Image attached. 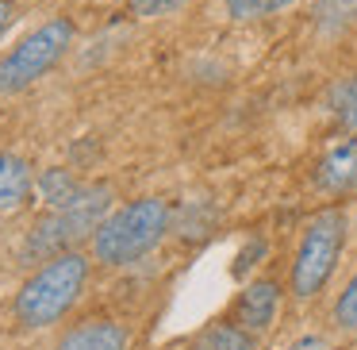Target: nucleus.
<instances>
[{"mask_svg":"<svg viewBox=\"0 0 357 350\" xmlns=\"http://www.w3.org/2000/svg\"><path fill=\"white\" fill-rule=\"evenodd\" d=\"M165 231H169V204L158 196H139L100 219V227L93 231V254L104 265H131L146 258Z\"/></svg>","mask_w":357,"mask_h":350,"instance_id":"nucleus-1","label":"nucleus"},{"mask_svg":"<svg viewBox=\"0 0 357 350\" xmlns=\"http://www.w3.org/2000/svg\"><path fill=\"white\" fill-rule=\"evenodd\" d=\"M89 277V262L77 250H62V254L47 258L43 270L20 285L16 293V319L24 327H50L77 304L81 289Z\"/></svg>","mask_w":357,"mask_h":350,"instance_id":"nucleus-2","label":"nucleus"},{"mask_svg":"<svg viewBox=\"0 0 357 350\" xmlns=\"http://www.w3.org/2000/svg\"><path fill=\"white\" fill-rule=\"evenodd\" d=\"M346 247V216L342 208H326L303 227V239L296 247L292 262V293L296 300H311L323 293V285L331 281L338 254Z\"/></svg>","mask_w":357,"mask_h":350,"instance_id":"nucleus-3","label":"nucleus"},{"mask_svg":"<svg viewBox=\"0 0 357 350\" xmlns=\"http://www.w3.org/2000/svg\"><path fill=\"white\" fill-rule=\"evenodd\" d=\"M108 204H112V189H104V185L81 189L70 204L54 208L31 231V239H27V247H24V258H27V262H31V258H35V262H39V258L47 262V258L62 254L70 242L85 239L89 231L100 227V219L108 216Z\"/></svg>","mask_w":357,"mask_h":350,"instance_id":"nucleus-4","label":"nucleus"},{"mask_svg":"<svg viewBox=\"0 0 357 350\" xmlns=\"http://www.w3.org/2000/svg\"><path fill=\"white\" fill-rule=\"evenodd\" d=\"M73 43V24L70 20H50L39 31H31L4 62H0V93H20V89L35 85L54 62L66 54Z\"/></svg>","mask_w":357,"mask_h":350,"instance_id":"nucleus-5","label":"nucleus"},{"mask_svg":"<svg viewBox=\"0 0 357 350\" xmlns=\"http://www.w3.org/2000/svg\"><path fill=\"white\" fill-rule=\"evenodd\" d=\"M277 312H280V285L273 277H261L242 289L238 304H234V323L246 327L250 335H265L277 319Z\"/></svg>","mask_w":357,"mask_h":350,"instance_id":"nucleus-6","label":"nucleus"},{"mask_svg":"<svg viewBox=\"0 0 357 350\" xmlns=\"http://www.w3.org/2000/svg\"><path fill=\"white\" fill-rule=\"evenodd\" d=\"M127 327L116 319H85L58 339L54 350H127Z\"/></svg>","mask_w":357,"mask_h":350,"instance_id":"nucleus-7","label":"nucleus"},{"mask_svg":"<svg viewBox=\"0 0 357 350\" xmlns=\"http://www.w3.org/2000/svg\"><path fill=\"white\" fill-rule=\"evenodd\" d=\"M315 177H319V189H326V193H349L357 185V139L334 147L323 158Z\"/></svg>","mask_w":357,"mask_h":350,"instance_id":"nucleus-8","label":"nucleus"},{"mask_svg":"<svg viewBox=\"0 0 357 350\" xmlns=\"http://www.w3.org/2000/svg\"><path fill=\"white\" fill-rule=\"evenodd\" d=\"M31 193V166L16 154H0V212H12Z\"/></svg>","mask_w":357,"mask_h":350,"instance_id":"nucleus-9","label":"nucleus"},{"mask_svg":"<svg viewBox=\"0 0 357 350\" xmlns=\"http://www.w3.org/2000/svg\"><path fill=\"white\" fill-rule=\"evenodd\" d=\"M196 350H257V335H250L246 327H238L231 319V323L208 327L196 342Z\"/></svg>","mask_w":357,"mask_h":350,"instance_id":"nucleus-10","label":"nucleus"},{"mask_svg":"<svg viewBox=\"0 0 357 350\" xmlns=\"http://www.w3.org/2000/svg\"><path fill=\"white\" fill-rule=\"evenodd\" d=\"M77 193H81L77 181H73L70 173H62V170H47V173L39 177V196L50 204V208H62V204H70Z\"/></svg>","mask_w":357,"mask_h":350,"instance_id":"nucleus-11","label":"nucleus"},{"mask_svg":"<svg viewBox=\"0 0 357 350\" xmlns=\"http://www.w3.org/2000/svg\"><path fill=\"white\" fill-rule=\"evenodd\" d=\"M296 0H227V16L231 20H265V16H277V12L292 8Z\"/></svg>","mask_w":357,"mask_h":350,"instance_id":"nucleus-12","label":"nucleus"},{"mask_svg":"<svg viewBox=\"0 0 357 350\" xmlns=\"http://www.w3.org/2000/svg\"><path fill=\"white\" fill-rule=\"evenodd\" d=\"M331 316H334V327H338V331H357V273L346 281V289L338 293Z\"/></svg>","mask_w":357,"mask_h":350,"instance_id":"nucleus-13","label":"nucleus"},{"mask_svg":"<svg viewBox=\"0 0 357 350\" xmlns=\"http://www.w3.org/2000/svg\"><path fill=\"white\" fill-rule=\"evenodd\" d=\"M127 4H131V12L139 20H158V16H173V12H181L188 0H127Z\"/></svg>","mask_w":357,"mask_h":350,"instance_id":"nucleus-14","label":"nucleus"},{"mask_svg":"<svg viewBox=\"0 0 357 350\" xmlns=\"http://www.w3.org/2000/svg\"><path fill=\"white\" fill-rule=\"evenodd\" d=\"M338 119L346 131H357V78H349L338 89Z\"/></svg>","mask_w":357,"mask_h":350,"instance_id":"nucleus-15","label":"nucleus"},{"mask_svg":"<svg viewBox=\"0 0 357 350\" xmlns=\"http://www.w3.org/2000/svg\"><path fill=\"white\" fill-rule=\"evenodd\" d=\"M357 8V0H319V24H331V20H349Z\"/></svg>","mask_w":357,"mask_h":350,"instance_id":"nucleus-16","label":"nucleus"},{"mask_svg":"<svg viewBox=\"0 0 357 350\" xmlns=\"http://www.w3.org/2000/svg\"><path fill=\"white\" fill-rule=\"evenodd\" d=\"M288 350H326V342L319 339V335H303V339H296Z\"/></svg>","mask_w":357,"mask_h":350,"instance_id":"nucleus-17","label":"nucleus"},{"mask_svg":"<svg viewBox=\"0 0 357 350\" xmlns=\"http://www.w3.org/2000/svg\"><path fill=\"white\" fill-rule=\"evenodd\" d=\"M8 16H12V4H8V0H0V31H4V24H8Z\"/></svg>","mask_w":357,"mask_h":350,"instance_id":"nucleus-18","label":"nucleus"}]
</instances>
